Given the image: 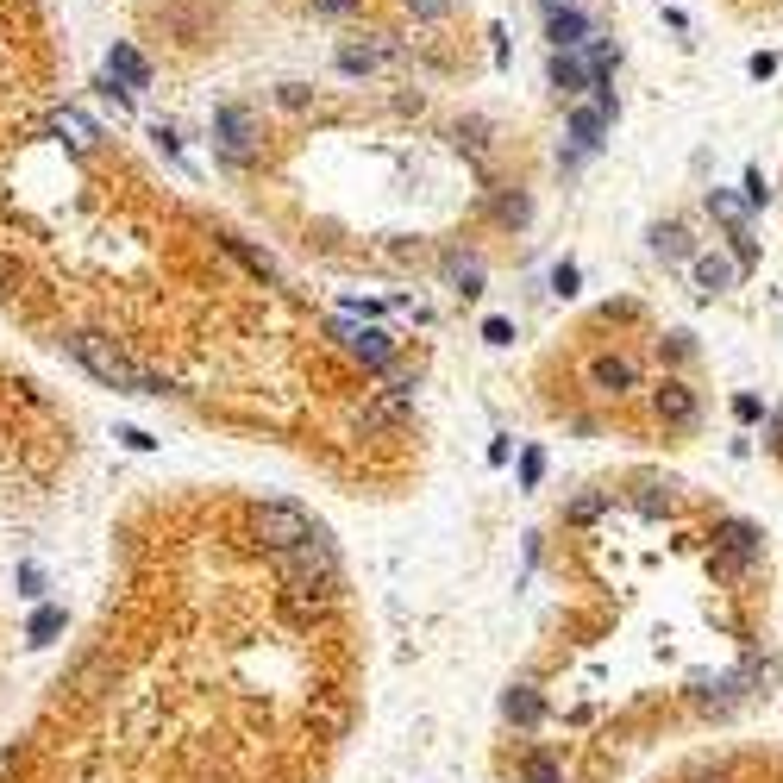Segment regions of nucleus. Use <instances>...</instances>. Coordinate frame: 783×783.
<instances>
[{"instance_id":"31","label":"nucleus","mask_w":783,"mask_h":783,"mask_svg":"<svg viewBox=\"0 0 783 783\" xmlns=\"http://www.w3.org/2000/svg\"><path fill=\"white\" fill-rule=\"evenodd\" d=\"M483 339H489V345H508L514 326H508V320H483Z\"/></svg>"},{"instance_id":"17","label":"nucleus","mask_w":783,"mask_h":783,"mask_svg":"<svg viewBox=\"0 0 783 783\" xmlns=\"http://www.w3.org/2000/svg\"><path fill=\"white\" fill-rule=\"evenodd\" d=\"M502 715H508L514 727H533V721H539V696L527 690V683H514V690L502 696Z\"/></svg>"},{"instance_id":"30","label":"nucleus","mask_w":783,"mask_h":783,"mask_svg":"<svg viewBox=\"0 0 783 783\" xmlns=\"http://www.w3.org/2000/svg\"><path fill=\"white\" fill-rule=\"evenodd\" d=\"M19 596H44V577H38V564H26V571H19Z\"/></svg>"},{"instance_id":"35","label":"nucleus","mask_w":783,"mask_h":783,"mask_svg":"<svg viewBox=\"0 0 783 783\" xmlns=\"http://www.w3.org/2000/svg\"><path fill=\"white\" fill-rule=\"evenodd\" d=\"M151 138H157V145H163V151H170V157L182 151V138H176V126H151Z\"/></svg>"},{"instance_id":"8","label":"nucleus","mask_w":783,"mask_h":783,"mask_svg":"<svg viewBox=\"0 0 783 783\" xmlns=\"http://www.w3.org/2000/svg\"><path fill=\"white\" fill-rule=\"evenodd\" d=\"M690 270H696V289L702 295H727L746 264H740V257H721V251H702V257H690Z\"/></svg>"},{"instance_id":"9","label":"nucleus","mask_w":783,"mask_h":783,"mask_svg":"<svg viewBox=\"0 0 783 783\" xmlns=\"http://www.w3.org/2000/svg\"><path fill=\"white\" fill-rule=\"evenodd\" d=\"M652 408H658L664 426H690V420H696V389L677 383V376H664V383L652 389Z\"/></svg>"},{"instance_id":"2","label":"nucleus","mask_w":783,"mask_h":783,"mask_svg":"<svg viewBox=\"0 0 783 783\" xmlns=\"http://www.w3.org/2000/svg\"><path fill=\"white\" fill-rule=\"evenodd\" d=\"M213 151H220L232 170H245V163H257V151H264V126H257V113L226 101L220 113H213Z\"/></svg>"},{"instance_id":"7","label":"nucleus","mask_w":783,"mask_h":783,"mask_svg":"<svg viewBox=\"0 0 783 783\" xmlns=\"http://www.w3.org/2000/svg\"><path fill=\"white\" fill-rule=\"evenodd\" d=\"M589 13H583V0L577 7H558V13H545V38H552V51H583L589 44Z\"/></svg>"},{"instance_id":"27","label":"nucleus","mask_w":783,"mask_h":783,"mask_svg":"<svg viewBox=\"0 0 783 783\" xmlns=\"http://www.w3.org/2000/svg\"><path fill=\"white\" fill-rule=\"evenodd\" d=\"M527 783H558V765H552L545 752H533V758H527Z\"/></svg>"},{"instance_id":"20","label":"nucleus","mask_w":783,"mask_h":783,"mask_svg":"<svg viewBox=\"0 0 783 783\" xmlns=\"http://www.w3.org/2000/svg\"><path fill=\"white\" fill-rule=\"evenodd\" d=\"M57 132H63V138H69V145H76V151H88V145H94V126L82 120L76 107H63V113H57Z\"/></svg>"},{"instance_id":"39","label":"nucleus","mask_w":783,"mask_h":783,"mask_svg":"<svg viewBox=\"0 0 783 783\" xmlns=\"http://www.w3.org/2000/svg\"><path fill=\"white\" fill-rule=\"evenodd\" d=\"M558 7H577V0H539V13H558Z\"/></svg>"},{"instance_id":"10","label":"nucleus","mask_w":783,"mask_h":783,"mask_svg":"<svg viewBox=\"0 0 783 783\" xmlns=\"http://www.w3.org/2000/svg\"><path fill=\"white\" fill-rule=\"evenodd\" d=\"M107 76H113V82H126V88L138 94V88H151V63H145V51H138V44L113 38V51H107Z\"/></svg>"},{"instance_id":"25","label":"nucleus","mask_w":783,"mask_h":783,"mask_svg":"<svg viewBox=\"0 0 783 783\" xmlns=\"http://www.w3.org/2000/svg\"><path fill=\"white\" fill-rule=\"evenodd\" d=\"M57 627H63V614H57V608H44V614H32V646H44V639H51Z\"/></svg>"},{"instance_id":"18","label":"nucleus","mask_w":783,"mask_h":783,"mask_svg":"<svg viewBox=\"0 0 783 783\" xmlns=\"http://www.w3.org/2000/svg\"><path fill=\"white\" fill-rule=\"evenodd\" d=\"M232 257H239V264L251 270V276H264V282H276V264H270V251H257V245H245V239H232V232H226V239H220Z\"/></svg>"},{"instance_id":"26","label":"nucleus","mask_w":783,"mask_h":783,"mask_svg":"<svg viewBox=\"0 0 783 783\" xmlns=\"http://www.w3.org/2000/svg\"><path fill=\"white\" fill-rule=\"evenodd\" d=\"M577 282H583V276H577V264H558V270H552V295L571 301V295H577Z\"/></svg>"},{"instance_id":"23","label":"nucleus","mask_w":783,"mask_h":783,"mask_svg":"<svg viewBox=\"0 0 783 783\" xmlns=\"http://www.w3.org/2000/svg\"><path fill=\"white\" fill-rule=\"evenodd\" d=\"M314 13H326V19H358L364 0H314Z\"/></svg>"},{"instance_id":"32","label":"nucleus","mask_w":783,"mask_h":783,"mask_svg":"<svg viewBox=\"0 0 783 783\" xmlns=\"http://www.w3.org/2000/svg\"><path fill=\"white\" fill-rule=\"evenodd\" d=\"M539 477H545V458L527 452V458H520V483H539Z\"/></svg>"},{"instance_id":"34","label":"nucleus","mask_w":783,"mask_h":783,"mask_svg":"<svg viewBox=\"0 0 783 783\" xmlns=\"http://www.w3.org/2000/svg\"><path fill=\"white\" fill-rule=\"evenodd\" d=\"M120 439H126V445H132V452H151V445H157V439H151V433H138V426H120Z\"/></svg>"},{"instance_id":"22","label":"nucleus","mask_w":783,"mask_h":783,"mask_svg":"<svg viewBox=\"0 0 783 783\" xmlns=\"http://www.w3.org/2000/svg\"><path fill=\"white\" fill-rule=\"evenodd\" d=\"M401 7H408L414 19H445V13L458 7V0H401Z\"/></svg>"},{"instance_id":"40","label":"nucleus","mask_w":783,"mask_h":783,"mask_svg":"<svg viewBox=\"0 0 783 783\" xmlns=\"http://www.w3.org/2000/svg\"><path fill=\"white\" fill-rule=\"evenodd\" d=\"M0 289H13V264H7V257H0Z\"/></svg>"},{"instance_id":"5","label":"nucleus","mask_w":783,"mask_h":783,"mask_svg":"<svg viewBox=\"0 0 783 783\" xmlns=\"http://www.w3.org/2000/svg\"><path fill=\"white\" fill-rule=\"evenodd\" d=\"M332 339H339L364 370H389V364H395V339H389L383 326H351V320H339V326H332Z\"/></svg>"},{"instance_id":"6","label":"nucleus","mask_w":783,"mask_h":783,"mask_svg":"<svg viewBox=\"0 0 783 783\" xmlns=\"http://www.w3.org/2000/svg\"><path fill=\"white\" fill-rule=\"evenodd\" d=\"M401 51H395V44L383 38V32H370L364 44L358 38H345L339 44V51H332V63H339V76H376V69H383V63H395Z\"/></svg>"},{"instance_id":"38","label":"nucleus","mask_w":783,"mask_h":783,"mask_svg":"<svg viewBox=\"0 0 783 783\" xmlns=\"http://www.w3.org/2000/svg\"><path fill=\"white\" fill-rule=\"evenodd\" d=\"M690 783H727V771H696Z\"/></svg>"},{"instance_id":"36","label":"nucleus","mask_w":783,"mask_h":783,"mask_svg":"<svg viewBox=\"0 0 783 783\" xmlns=\"http://www.w3.org/2000/svg\"><path fill=\"white\" fill-rule=\"evenodd\" d=\"M733 414H740V420H758L765 408H758V395H740V401H733Z\"/></svg>"},{"instance_id":"12","label":"nucleus","mask_w":783,"mask_h":783,"mask_svg":"<svg viewBox=\"0 0 783 783\" xmlns=\"http://www.w3.org/2000/svg\"><path fill=\"white\" fill-rule=\"evenodd\" d=\"M715 545L727 552V564H752V558H758V527H746V520H727V527L715 533Z\"/></svg>"},{"instance_id":"28","label":"nucleus","mask_w":783,"mask_h":783,"mask_svg":"<svg viewBox=\"0 0 783 783\" xmlns=\"http://www.w3.org/2000/svg\"><path fill=\"white\" fill-rule=\"evenodd\" d=\"M746 201H752V207H765V201H771V188H765V170H746Z\"/></svg>"},{"instance_id":"13","label":"nucleus","mask_w":783,"mask_h":783,"mask_svg":"<svg viewBox=\"0 0 783 783\" xmlns=\"http://www.w3.org/2000/svg\"><path fill=\"white\" fill-rule=\"evenodd\" d=\"M589 383H596L602 395H627V389L639 383V376H633V364H627V358H596V364H589Z\"/></svg>"},{"instance_id":"33","label":"nucleus","mask_w":783,"mask_h":783,"mask_svg":"<svg viewBox=\"0 0 783 783\" xmlns=\"http://www.w3.org/2000/svg\"><path fill=\"white\" fill-rule=\"evenodd\" d=\"M602 514V495H583V502H571V520H596Z\"/></svg>"},{"instance_id":"21","label":"nucleus","mask_w":783,"mask_h":783,"mask_svg":"<svg viewBox=\"0 0 783 783\" xmlns=\"http://www.w3.org/2000/svg\"><path fill=\"white\" fill-rule=\"evenodd\" d=\"M495 213H502V226H527V195H502V207H495Z\"/></svg>"},{"instance_id":"1","label":"nucleus","mask_w":783,"mask_h":783,"mask_svg":"<svg viewBox=\"0 0 783 783\" xmlns=\"http://www.w3.org/2000/svg\"><path fill=\"white\" fill-rule=\"evenodd\" d=\"M63 351L94 376V383H107L113 395H170V376H157V370H145V364H132L113 339H101V332H69Z\"/></svg>"},{"instance_id":"37","label":"nucleus","mask_w":783,"mask_h":783,"mask_svg":"<svg viewBox=\"0 0 783 783\" xmlns=\"http://www.w3.org/2000/svg\"><path fill=\"white\" fill-rule=\"evenodd\" d=\"M19 758H26L19 746H7V752H0V777H7V771H19Z\"/></svg>"},{"instance_id":"15","label":"nucleus","mask_w":783,"mask_h":783,"mask_svg":"<svg viewBox=\"0 0 783 783\" xmlns=\"http://www.w3.org/2000/svg\"><path fill=\"white\" fill-rule=\"evenodd\" d=\"M708 213H715V220L727 226V239H733V232H752V226H746V213H752V201H740V195H727V188H708Z\"/></svg>"},{"instance_id":"4","label":"nucleus","mask_w":783,"mask_h":783,"mask_svg":"<svg viewBox=\"0 0 783 783\" xmlns=\"http://www.w3.org/2000/svg\"><path fill=\"white\" fill-rule=\"evenodd\" d=\"M608 126H614V113L596 107V101H577L571 107V120H564V132H571V151H564L558 163H583V157H596L608 145Z\"/></svg>"},{"instance_id":"11","label":"nucleus","mask_w":783,"mask_h":783,"mask_svg":"<svg viewBox=\"0 0 783 783\" xmlns=\"http://www.w3.org/2000/svg\"><path fill=\"white\" fill-rule=\"evenodd\" d=\"M552 88L564 101H583L589 94V57L583 51H552Z\"/></svg>"},{"instance_id":"19","label":"nucleus","mask_w":783,"mask_h":783,"mask_svg":"<svg viewBox=\"0 0 783 783\" xmlns=\"http://www.w3.org/2000/svg\"><path fill=\"white\" fill-rule=\"evenodd\" d=\"M401 414H408V395H376L370 408H364V426H401Z\"/></svg>"},{"instance_id":"3","label":"nucleus","mask_w":783,"mask_h":783,"mask_svg":"<svg viewBox=\"0 0 783 783\" xmlns=\"http://www.w3.org/2000/svg\"><path fill=\"white\" fill-rule=\"evenodd\" d=\"M320 527L314 520H307L295 502H257L251 508V539L264 545V552H295L301 539H314Z\"/></svg>"},{"instance_id":"16","label":"nucleus","mask_w":783,"mask_h":783,"mask_svg":"<svg viewBox=\"0 0 783 783\" xmlns=\"http://www.w3.org/2000/svg\"><path fill=\"white\" fill-rule=\"evenodd\" d=\"M445 282H452L458 295H483V264H477V257H464V251H452V257H445Z\"/></svg>"},{"instance_id":"14","label":"nucleus","mask_w":783,"mask_h":783,"mask_svg":"<svg viewBox=\"0 0 783 783\" xmlns=\"http://www.w3.org/2000/svg\"><path fill=\"white\" fill-rule=\"evenodd\" d=\"M652 251H658V257H671V264H690V257H696V245H690V226H677V220L652 226Z\"/></svg>"},{"instance_id":"29","label":"nucleus","mask_w":783,"mask_h":783,"mask_svg":"<svg viewBox=\"0 0 783 783\" xmlns=\"http://www.w3.org/2000/svg\"><path fill=\"white\" fill-rule=\"evenodd\" d=\"M746 69H752L758 82H765V76H777V51H752V57H746Z\"/></svg>"},{"instance_id":"24","label":"nucleus","mask_w":783,"mask_h":783,"mask_svg":"<svg viewBox=\"0 0 783 783\" xmlns=\"http://www.w3.org/2000/svg\"><path fill=\"white\" fill-rule=\"evenodd\" d=\"M276 101H282V107H295V113H301V107H307V101H314V88H307V82H282V88H276Z\"/></svg>"}]
</instances>
